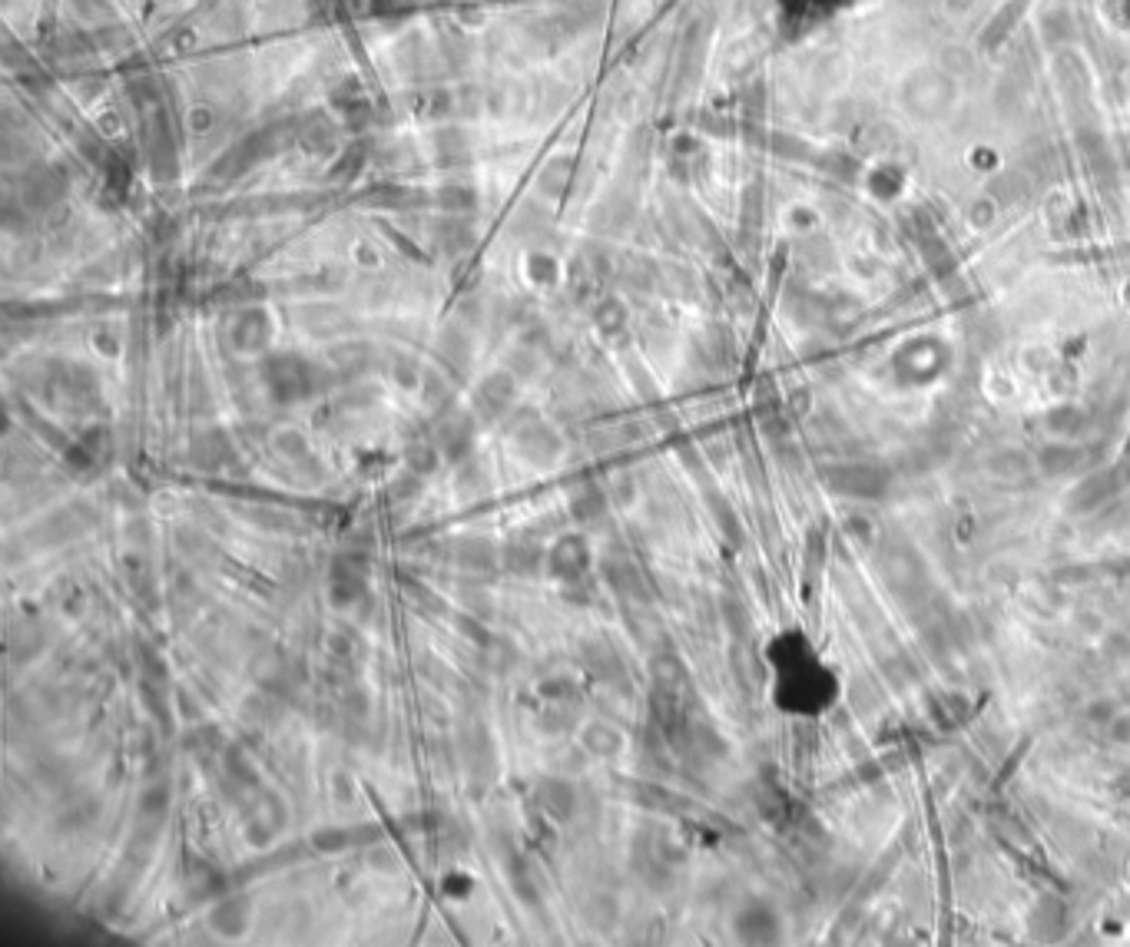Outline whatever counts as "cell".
Masks as SVG:
<instances>
[{"label":"cell","instance_id":"9a60e30c","mask_svg":"<svg viewBox=\"0 0 1130 947\" xmlns=\"http://www.w3.org/2000/svg\"><path fill=\"white\" fill-rule=\"evenodd\" d=\"M511 401H514V385H511V378H504V375L484 378V385L478 388V398H474V404H478V418L488 421V424L504 418L511 408Z\"/></svg>","mask_w":1130,"mask_h":947},{"label":"cell","instance_id":"5b68a950","mask_svg":"<svg viewBox=\"0 0 1130 947\" xmlns=\"http://www.w3.org/2000/svg\"><path fill=\"white\" fill-rule=\"evenodd\" d=\"M329 597H332V606H339V610H355V606H362L365 597H372V593H368L365 563H358L355 557L335 560L332 577H329Z\"/></svg>","mask_w":1130,"mask_h":947},{"label":"cell","instance_id":"f1b7e54d","mask_svg":"<svg viewBox=\"0 0 1130 947\" xmlns=\"http://www.w3.org/2000/svg\"><path fill=\"white\" fill-rule=\"evenodd\" d=\"M405 467H408V471L421 474V477L435 474V467H438V448H435V444H428V441L408 444V448H405Z\"/></svg>","mask_w":1130,"mask_h":947},{"label":"cell","instance_id":"ffe728a7","mask_svg":"<svg viewBox=\"0 0 1130 947\" xmlns=\"http://www.w3.org/2000/svg\"><path fill=\"white\" fill-rule=\"evenodd\" d=\"M607 507H610V497L604 487L580 484L570 491V514H574L580 524H597V520H604Z\"/></svg>","mask_w":1130,"mask_h":947},{"label":"cell","instance_id":"9c48e42d","mask_svg":"<svg viewBox=\"0 0 1130 947\" xmlns=\"http://www.w3.org/2000/svg\"><path fill=\"white\" fill-rule=\"evenodd\" d=\"M232 457H236V448H232L226 431H203L189 441V464L203 474L223 471V467L232 464Z\"/></svg>","mask_w":1130,"mask_h":947},{"label":"cell","instance_id":"d4e9b609","mask_svg":"<svg viewBox=\"0 0 1130 947\" xmlns=\"http://www.w3.org/2000/svg\"><path fill=\"white\" fill-rule=\"evenodd\" d=\"M100 818V802L97 798H83V802H70L63 812L57 815V828L60 832H87V828L97 825Z\"/></svg>","mask_w":1130,"mask_h":947},{"label":"cell","instance_id":"277c9868","mask_svg":"<svg viewBox=\"0 0 1130 947\" xmlns=\"http://www.w3.org/2000/svg\"><path fill=\"white\" fill-rule=\"evenodd\" d=\"M577 659L597 683H604L610 689H623L630 683V673H627V663H623L620 649L604 640H584L577 646Z\"/></svg>","mask_w":1130,"mask_h":947},{"label":"cell","instance_id":"52a82bcc","mask_svg":"<svg viewBox=\"0 0 1130 947\" xmlns=\"http://www.w3.org/2000/svg\"><path fill=\"white\" fill-rule=\"evenodd\" d=\"M587 563H590V547L580 534L557 537V544L551 547V553H547V570H551V577L564 580V583L584 577Z\"/></svg>","mask_w":1130,"mask_h":947},{"label":"cell","instance_id":"7402d4cb","mask_svg":"<svg viewBox=\"0 0 1130 947\" xmlns=\"http://www.w3.org/2000/svg\"><path fill=\"white\" fill-rule=\"evenodd\" d=\"M183 746H186V755H193L196 762H209L216 752L226 749V739H223V732H219L216 726H209V722H199V726H193V729L186 732Z\"/></svg>","mask_w":1130,"mask_h":947},{"label":"cell","instance_id":"8992f818","mask_svg":"<svg viewBox=\"0 0 1130 947\" xmlns=\"http://www.w3.org/2000/svg\"><path fill=\"white\" fill-rule=\"evenodd\" d=\"M534 802L551 822L567 825L580 808V789L570 779H561V775H547V779L537 782Z\"/></svg>","mask_w":1130,"mask_h":947},{"label":"cell","instance_id":"83f0119b","mask_svg":"<svg viewBox=\"0 0 1130 947\" xmlns=\"http://www.w3.org/2000/svg\"><path fill=\"white\" fill-rule=\"evenodd\" d=\"M421 494H425V477L408 471V467L388 484V497H392L395 504H411V500H418Z\"/></svg>","mask_w":1130,"mask_h":947},{"label":"cell","instance_id":"44dd1931","mask_svg":"<svg viewBox=\"0 0 1130 947\" xmlns=\"http://www.w3.org/2000/svg\"><path fill=\"white\" fill-rule=\"evenodd\" d=\"M580 746L590 755H597V759H614L623 749V736L614 726H607V722H587V726L580 729Z\"/></svg>","mask_w":1130,"mask_h":947},{"label":"cell","instance_id":"cb8c5ba5","mask_svg":"<svg viewBox=\"0 0 1130 947\" xmlns=\"http://www.w3.org/2000/svg\"><path fill=\"white\" fill-rule=\"evenodd\" d=\"M454 484H458V491L464 497H474V494H484L491 484V471L488 464L478 461L474 454H468L464 461H458V471H454Z\"/></svg>","mask_w":1130,"mask_h":947},{"label":"cell","instance_id":"f546056e","mask_svg":"<svg viewBox=\"0 0 1130 947\" xmlns=\"http://www.w3.org/2000/svg\"><path fill=\"white\" fill-rule=\"evenodd\" d=\"M454 630H458L468 643H478V646H484V649H488V646L494 643L491 630H488V626H484L474 613H454Z\"/></svg>","mask_w":1130,"mask_h":947},{"label":"cell","instance_id":"8d00e7d4","mask_svg":"<svg viewBox=\"0 0 1130 947\" xmlns=\"http://www.w3.org/2000/svg\"><path fill=\"white\" fill-rule=\"evenodd\" d=\"M176 544H179V550H186L189 557H196V553H203V550H209V537H203V534H196V530H179V537H176Z\"/></svg>","mask_w":1130,"mask_h":947},{"label":"cell","instance_id":"74e56055","mask_svg":"<svg viewBox=\"0 0 1130 947\" xmlns=\"http://www.w3.org/2000/svg\"><path fill=\"white\" fill-rule=\"evenodd\" d=\"M368 868H375V871H395V868H398V858H395V851H388V848H375V851H368Z\"/></svg>","mask_w":1130,"mask_h":947},{"label":"cell","instance_id":"484cf974","mask_svg":"<svg viewBox=\"0 0 1130 947\" xmlns=\"http://www.w3.org/2000/svg\"><path fill=\"white\" fill-rule=\"evenodd\" d=\"M584 918H587L590 928L607 931L610 924L617 921V901L610 898V895H604V891H600V895H590L584 901Z\"/></svg>","mask_w":1130,"mask_h":947},{"label":"cell","instance_id":"4fadbf2b","mask_svg":"<svg viewBox=\"0 0 1130 947\" xmlns=\"http://www.w3.org/2000/svg\"><path fill=\"white\" fill-rule=\"evenodd\" d=\"M454 563L468 573H494L501 563V550L488 537H461L454 540Z\"/></svg>","mask_w":1130,"mask_h":947},{"label":"cell","instance_id":"30bf717a","mask_svg":"<svg viewBox=\"0 0 1130 947\" xmlns=\"http://www.w3.org/2000/svg\"><path fill=\"white\" fill-rule=\"evenodd\" d=\"M285 709H289V702L279 699L276 693H269V689H259V693H249L239 702V719L246 722V729L252 732H272L282 726Z\"/></svg>","mask_w":1130,"mask_h":947},{"label":"cell","instance_id":"2e32d148","mask_svg":"<svg viewBox=\"0 0 1130 947\" xmlns=\"http://www.w3.org/2000/svg\"><path fill=\"white\" fill-rule=\"evenodd\" d=\"M541 563H547V553L531 537H517L501 550V567L514 577H534L541 573Z\"/></svg>","mask_w":1130,"mask_h":947},{"label":"cell","instance_id":"8fae6325","mask_svg":"<svg viewBox=\"0 0 1130 947\" xmlns=\"http://www.w3.org/2000/svg\"><path fill=\"white\" fill-rule=\"evenodd\" d=\"M97 524V514H93L90 504H70L57 510L54 517H47L44 524L37 527L40 537H47V544H63V540H73Z\"/></svg>","mask_w":1130,"mask_h":947},{"label":"cell","instance_id":"ac0fdd59","mask_svg":"<svg viewBox=\"0 0 1130 947\" xmlns=\"http://www.w3.org/2000/svg\"><path fill=\"white\" fill-rule=\"evenodd\" d=\"M580 716H584L580 699H554L537 716V729L547 732V736H567V732L580 726Z\"/></svg>","mask_w":1130,"mask_h":947},{"label":"cell","instance_id":"4dcf8cb0","mask_svg":"<svg viewBox=\"0 0 1130 947\" xmlns=\"http://www.w3.org/2000/svg\"><path fill=\"white\" fill-rule=\"evenodd\" d=\"M246 517L256 527H262V530H292L295 527V520L289 514H282V510H276V507H249Z\"/></svg>","mask_w":1130,"mask_h":947},{"label":"cell","instance_id":"1f68e13d","mask_svg":"<svg viewBox=\"0 0 1130 947\" xmlns=\"http://www.w3.org/2000/svg\"><path fill=\"white\" fill-rule=\"evenodd\" d=\"M242 835H246V842L252 848H266L272 842V835H276V825H272L262 812H256V815H246V828H242Z\"/></svg>","mask_w":1130,"mask_h":947},{"label":"cell","instance_id":"f35d334b","mask_svg":"<svg viewBox=\"0 0 1130 947\" xmlns=\"http://www.w3.org/2000/svg\"><path fill=\"white\" fill-rule=\"evenodd\" d=\"M329 640H332V653H335V656H348V659H355L358 640H355L352 633H332Z\"/></svg>","mask_w":1130,"mask_h":947},{"label":"cell","instance_id":"d6986e66","mask_svg":"<svg viewBox=\"0 0 1130 947\" xmlns=\"http://www.w3.org/2000/svg\"><path fill=\"white\" fill-rule=\"evenodd\" d=\"M223 779H226V782H232V785H239L242 792L262 789V782H259V772H256V765H252L249 752L242 749L239 742H229V746L223 749Z\"/></svg>","mask_w":1130,"mask_h":947},{"label":"cell","instance_id":"d6a6232c","mask_svg":"<svg viewBox=\"0 0 1130 947\" xmlns=\"http://www.w3.org/2000/svg\"><path fill=\"white\" fill-rule=\"evenodd\" d=\"M276 451L282 454V457H289V461H309V441L302 438L299 431H279L276 434Z\"/></svg>","mask_w":1130,"mask_h":947},{"label":"cell","instance_id":"836d02e7","mask_svg":"<svg viewBox=\"0 0 1130 947\" xmlns=\"http://www.w3.org/2000/svg\"><path fill=\"white\" fill-rule=\"evenodd\" d=\"M259 812L276 825V832L289 822V808H285V802L272 789H259Z\"/></svg>","mask_w":1130,"mask_h":947},{"label":"cell","instance_id":"7c38bea8","mask_svg":"<svg viewBox=\"0 0 1130 947\" xmlns=\"http://www.w3.org/2000/svg\"><path fill=\"white\" fill-rule=\"evenodd\" d=\"M600 573H604L607 587L617 593L620 600H633V603H647L650 600V590H647V580H643V573L637 563L623 560V557H607L600 563Z\"/></svg>","mask_w":1130,"mask_h":947},{"label":"cell","instance_id":"6da1fadb","mask_svg":"<svg viewBox=\"0 0 1130 947\" xmlns=\"http://www.w3.org/2000/svg\"><path fill=\"white\" fill-rule=\"evenodd\" d=\"M508 434L514 438V448H517V454L524 457L527 464H534V467H551L557 457H561V451H564V441H561V434H557L551 424H544L541 418H537V414L531 411H521L517 414V418L508 424Z\"/></svg>","mask_w":1130,"mask_h":947},{"label":"cell","instance_id":"e575fe53","mask_svg":"<svg viewBox=\"0 0 1130 947\" xmlns=\"http://www.w3.org/2000/svg\"><path fill=\"white\" fill-rule=\"evenodd\" d=\"M541 696L544 702H554V699H580L577 693V679L574 676H551L541 683Z\"/></svg>","mask_w":1130,"mask_h":947},{"label":"cell","instance_id":"e0dca14e","mask_svg":"<svg viewBox=\"0 0 1130 947\" xmlns=\"http://www.w3.org/2000/svg\"><path fill=\"white\" fill-rule=\"evenodd\" d=\"M362 828V825H358ZM358 828H345V825H325V828H315L312 832V848L319 851V855H342V851L362 845L365 838H372L378 842V832H358Z\"/></svg>","mask_w":1130,"mask_h":947},{"label":"cell","instance_id":"7a4b0ae2","mask_svg":"<svg viewBox=\"0 0 1130 947\" xmlns=\"http://www.w3.org/2000/svg\"><path fill=\"white\" fill-rule=\"evenodd\" d=\"M458 759L464 772H468V779L478 782L481 789L494 782V775H498V746H494L484 722H464L458 729Z\"/></svg>","mask_w":1130,"mask_h":947},{"label":"cell","instance_id":"d590c367","mask_svg":"<svg viewBox=\"0 0 1130 947\" xmlns=\"http://www.w3.org/2000/svg\"><path fill=\"white\" fill-rule=\"evenodd\" d=\"M332 798L339 805H355L358 789H355V779L348 772H332Z\"/></svg>","mask_w":1130,"mask_h":947},{"label":"cell","instance_id":"3957f363","mask_svg":"<svg viewBox=\"0 0 1130 947\" xmlns=\"http://www.w3.org/2000/svg\"><path fill=\"white\" fill-rule=\"evenodd\" d=\"M312 375L315 371L305 365L302 358H289V355L269 358V365L262 368V378H266V385H269V395L282 404L312 395V391L319 388L312 381Z\"/></svg>","mask_w":1130,"mask_h":947},{"label":"cell","instance_id":"5bb4252c","mask_svg":"<svg viewBox=\"0 0 1130 947\" xmlns=\"http://www.w3.org/2000/svg\"><path fill=\"white\" fill-rule=\"evenodd\" d=\"M209 928H213V934H223V938H239L249 928V898L223 895L209 911Z\"/></svg>","mask_w":1130,"mask_h":947},{"label":"cell","instance_id":"ba28073f","mask_svg":"<svg viewBox=\"0 0 1130 947\" xmlns=\"http://www.w3.org/2000/svg\"><path fill=\"white\" fill-rule=\"evenodd\" d=\"M435 444L448 461H464L474 451V421L464 411H448L435 424Z\"/></svg>","mask_w":1130,"mask_h":947},{"label":"cell","instance_id":"603a6c76","mask_svg":"<svg viewBox=\"0 0 1130 947\" xmlns=\"http://www.w3.org/2000/svg\"><path fill=\"white\" fill-rule=\"evenodd\" d=\"M173 802V789L170 782H150L140 795V805H136V818H150V822H166V812H170Z\"/></svg>","mask_w":1130,"mask_h":947},{"label":"cell","instance_id":"4316f807","mask_svg":"<svg viewBox=\"0 0 1130 947\" xmlns=\"http://www.w3.org/2000/svg\"><path fill=\"white\" fill-rule=\"evenodd\" d=\"M160 683H163V679H150V676H146L143 683H140V693H143L140 702H143L146 712H150L153 719H160L163 726H170V722H173V712H170V702H166Z\"/></svg>","mask_w":1130,"mask_h":947}]
</instances>
